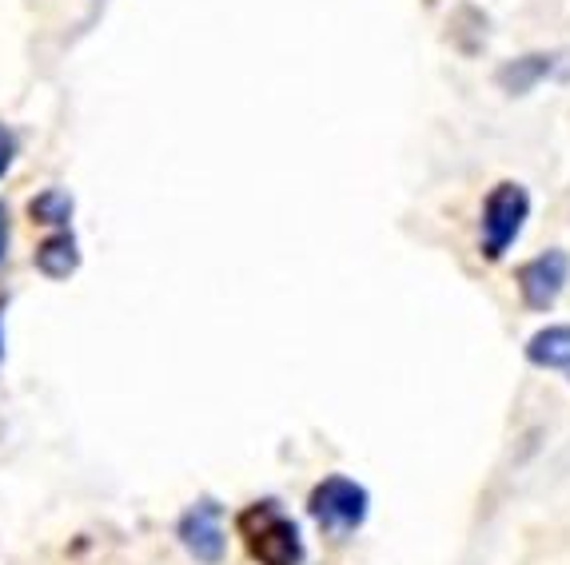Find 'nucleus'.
Here are the masks:
<instances>
[{
	"instance_id": "1",
	"label": "nucleus",
	"mask_w": 570,
	"mask_h": 565,
	"mask_svg": "<svg viewBox=\"0 0 570 565\" xmlns=\"http://www.w3.org/2000/svg\"><path fill=\"white\" fill-rule=\"evenodd\" d=\"M236 537L256 565H304L307 546L295 518L276 498L247 502L236 514Z\"/></svg>"
},
{
	"instance_id": "6",
	"label": "nucleus",
	"mask_w": 570,
	"mask_h": 565,
	"mask_svg": "<svg viewBox=\"0 0 570 565\" xmlns=\"http://www.w3.org/2000/svg\"><path fill=\"white\" fill-rule=\"evenodd\" d=\"M32 267L52 282L72 279V275L80 271V244H77V236H72V227L48 231L37 251H32Z\"/></svg>"
},
{
	"instance_id": "5",
	"label": "nucleus",
	"mask_w": 570,
	"mask_h": 565,
	"mask_svg": "<svg viewBox=\"0 0 570 565\" xmlns=\"http://www.w3.org/2000/svg\"><path fill=\"white\" fill-rule=\"evenodd\" d=\"M567 282H570V255L562 247L534 255V259H527L514 271V287L523 295L527 311H551L554 303H559V295L567 291Z\"/></svg>"
},
{
	"instance_id": "2",
	"label": "nucleus",
	"mask_w": 570,
	"mask_h": 565,
	"mask_svg": "<svg viewBox=\"0 0 570 565\" xmlns=\"http://www.w3.org/2000/svg\"><path fill=\"white\" fill-rule=\"evenodd\" d=\"M527 219H531V196L523 184L503 179L494 184L483 199V216H479V255L487 264H499L514 247V239L523 236Z\"/></svg>"
},
{
	"instance_id": "8",
	"label": "nucleus",
	"mask_w": 570,
	"mask_h": 565,
	"mask_svg": "<svg viewBox=\"0 0 570 565\" xmlns=\"http://www.w3.org/2000/svg\"><path fill=\"white\" fill-rule=\"evenodd\" d=\"M554 65H559V57H551V52L519 57V60H511V65L499 68V88L511 96H527L531 88H539L542 80L554 72Z\"/></svg>"
},
{
	"instance_id": "4",
	"label": "nucleus",
	"mask_w": 570,
	"mask_h": 565,
	"mask_svg": "<svg viewBox=\"0 0 570 565\" xmlns=\"http://www.w3.org/2000/svg\"><path fill=\"white\" fill-rule=\"evenodd\" d=\"M176 537L188 549L191 562L200 565H219L228 554V529H224V506L216 498L191 502L176 522Z\"/></svg>"
},
{
	"instance_id": "11",
	"label": "nucleus",
	"mask_w": 570,
	"mask_h": 565,
	"mask_svg": "<svg viewBox=\"0 0 570 565\" xmlns=\"http://www.w3.org/2000/svg\"><path fill=\"white\" fill-rule=\"evenodd\" d=\"M9 247H12V219L9 208H4V199H0V267L9 264Z\"/></svg>"
},
{
	"instance_id": "12",
	"label": "nucleus",
	"mask_w": 570,
	"mask_h": 565,
	"mask_svg": "<svg viewBox=\"0 0 570 565\" xmlns=\"http://www.w3.org/2000/svg\"><path fill=\"white\" fill-rule=\"evenodd\" d=\"M0 311H4V303H0ZM0 363H4V315H0Z\"/></svg>"
},
{
	"instance_id": "7",
	"label": "nucleus",
	"mask_w": 570,
	"mask_h": 565,
	"mask_svg": "<svg viewBox=\"0 0 570 565\" xmlns=\"http://www.w3.org/2000/svg\"><path fill=\"white\" fill-rule=\"evenodd\" d=\"M527 363L539 370H559L570 383V323L534 330L531 339H527Z\"/></svg>"
},
{
	"instance_id": "10",
	"label": "nucleus",
	"mask_w": 570,
	"mask_h": 565,
	"mask_svg": "<svg viewBox=\"0 0 570 565\" xmlns=\"http://www.w3.org/2000/svg\"><path fill=\"white\" fill-rule=\"evenodd\" d=\"M17 156H20V140H17V132H12L9 123L0 120V179L9 176L12 171V163H17Z\"/></svg>"
},
{
	"instance_id": "9",
	"label": "nucleus",
	"mask_w": 570,
	"mask_h": 565,
	"mask_svg": "<svg viewBox=\"0 0 570 565\" xmlns=\"http://www.w3.org/2000/svg\"><path fill=\"white\" fill-rule=\"evenodd\" d=\"M72 211H77V199L68 196L65 188H45L29 199V224L48 227V231L72 227Z\"/></svg>"
},
{
	"instance_id": "3",
	"label": "nucleus",
	"mask_w": 570,
	"mask_h": 565,
	"mask_svg": "<svg viewBox=\"0 0 570 565\" xmlns=\"http://www.w3.org/2000/svg\"><path fill=\"white\" fill-rule=\"evenodd\" d=\"M371 494L347 474H327L324 482H315L307 494V514L327 537H347L367 522Z\"/></svg>"
}]
</instances>
